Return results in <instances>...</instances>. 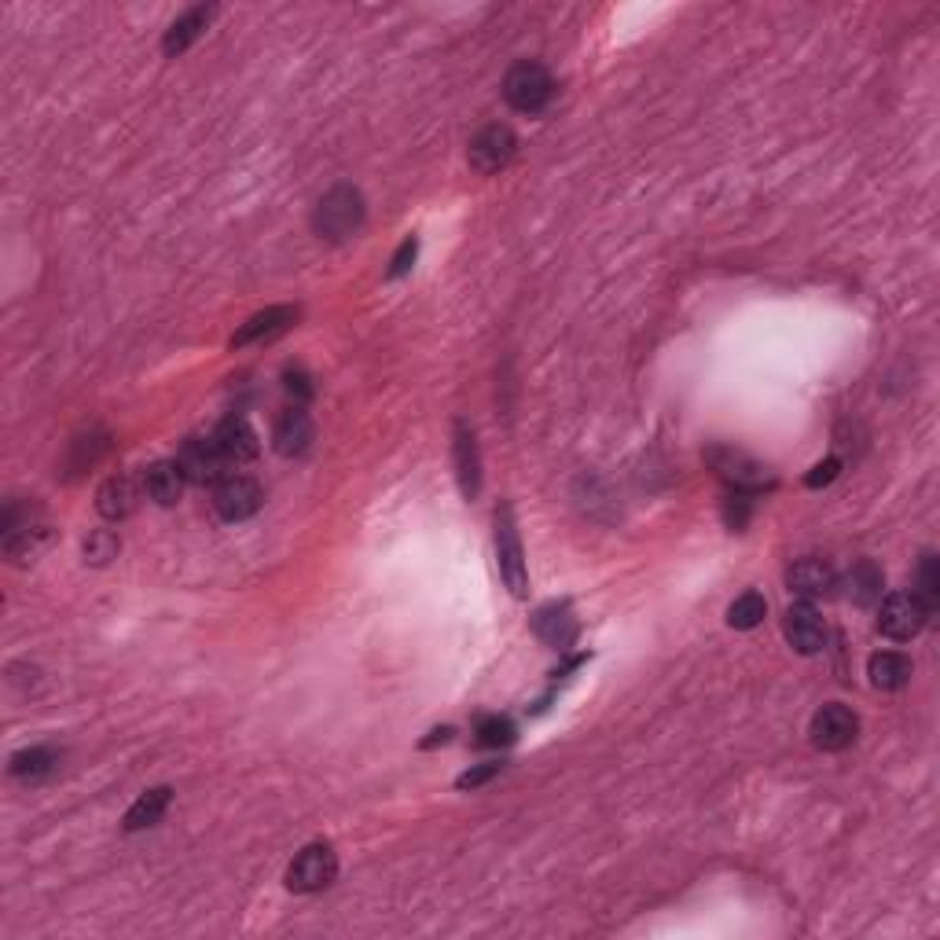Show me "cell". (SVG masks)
<instances>
[{
	"label": "cell",
	"instance_id": "8992f818",
	"mask_svg": "<svg viewBox=\"0 0 940 940\" xmlns=\"http://www.w3.org/2000/svg\"><path fill=\"white\" fill-rule=\"evenodd\" d=\"M856 732H860V721L849 705L831 702L812 716V746L815 750H826V753L845 750L856 742Z\"/></svg>",
	"mask_w": 940,
	"mask_h": 940
},
{
	"label": "cell",
	"instance_id": "cb8c5ba5",
	"mask_svg": "<svg viewBox=\"0 0 940 940\" xmlns=\"http://www.w3.org/2000/svg\"><path fill=\"white\" fill-rule=\"evenodd\" d=\"M845 585H849V599L856 603V606H871V603H878L882 599V588H885V577H882V570H878L874 562H856L849 570V577H845Z\"/></svg>",
	"mask_w": 940,
	"mask_h": 940
},
{
	"label": "cell",
	"instance_id": "7402d4cb",
	"mask_svg": "<svg viewBox=\"0 0 940 940\" xmlns=\"http://www.w3.org/2000/svg\"><path fill=\"white\" fill-rule=\"evenodd\" d=\"M169 801H173L169 786H155V790H147V794H140L136 797V805L126 812V831L133 834V831H147V826H155L166 815Z\"/></svg>",
	"mask_w": 940,
	"mask_h": 940
},
{
	"label": "cell",
	"instance_id": "d6986e66",
	"mask_svg": "<svg viewBox=\"0 0 940 940\" xmlns=\"http://www.w3.org/2000/svg\"><path fill=\"white\" fill-rule=\"evenodd\" d=\"M184 470L177 467V460H158L147 467V474H144V489H147V497H151L155 503H163V507H173L180 500V492H184Z\"/></svg>",
	"mask_w": 940,
	"mask_h": 940
},
{
	"label": "cell",
	"instance_id": "1f68e13d",
	"mask_svg": "<svg viewBox=\"0 0 940 940\" xmlns=\"http://www.w3.org/2000/svg\"><path fill=\"white\" fill-rule=\"evenodd\" d=\"M838 470H841V463H838V460H823L820 467H812V474L805 478V486H809V489H823V486H831V481L838 478Z\"/></svg>",
	"mask_w": 940,
	"mask_h": 940
},
{
	"label": "cell",
	"instance_id": "e0dca14e",
	"mask_svg": "<svg viewBox=\"0 0 940 940\" xmlns=\"http://www.w3.org/2000/svg\"><path fill=\"white\" fill-rule=\"evenodd\" d=\"M272 444H276L280 456H305L309 444H313V423L302 408H291L276 419V430H272Z\"/></svg>",
	"mask_w": 940,
	"mask_h": 940
},
{
	"label": "cell",
	"instance_id": "5b68a950",
	"mask_svg": "<svg viewBox=\"0 0 940 940\" xmlns=\"http://www.w3.org/2000/svg\"><path fill=\"white\" fill-rule=\"evenodd\" d=\"M335 874L339 856L331 852V845H305L287 868V889L291 893H320L335 882Z\"/></svg>",
	"mask_w": 940,
	"mask_h": 940
},
{
	"label": "cell",
	"instance_id": "9a60e30c",
	"mask_svg": "<svg viewBox=\"0 0 940 940\" xmlns=\"http://www.w3.org/2000/svg\"><path fill=\"white\" fill-rule=\"evenodd\" d=\"M294 320H298V309L291 305H276V309H265V313L251 316L246 324L232 335V350H243V345H254L262 339H276L280 331H287Z\"/></svg>",
	"mask_w": 940,
	"mask_h": 940
},
{
	"label": "cell",
	"instance_id": "5bb4252c",
	"mask_svg": "<svg viewBox=\"0 0 940 940\" xmlns=\"http://www.w3.org/2000/svg\"><path fill=\"white\" fill-rule=\"evenodd\" d=\"M834 570L826 566L823 559H797L794 566L786 570V585L794 596L801 599H820V596H831V588H834Z\"/></svg>",
	"mask_w": 940,
	"mask_h": 940
},
{
	"label": "cell",
	"instance_id": "52a82bcc",
	"mask_svg": "<svg viewBox=\"0 0 940 940\" xmlns=\"http://www.w3.org/2000/svg\"><path fill=\"white\" fill-rule=\"evenodd\" d=\"M926 606L908 596V591H897V596H889L882 603V610H878V633L889 636V639H897V643H904V639H914L926 628Z\"/></svg>",
	"mask_w": 940,
	"mask_h": 940
},
{
	"label": "cell",
	"instance_id": "7a4b0ae2",
	"mask_svg": "<svg viewBox=\"0 0 940 940\" xmlns=\"http://www.w3.org/2000/svg\"><path fill=\"white\" fill-rule=\"evenodd\" d=\"M551 96H555V81H551L548 67L526 59V63H515L511 70H507L503 100L515 110H522V115H537V110H544L551 104Z\"/></svg>",
	"mask_w": 940,
	"mask_h": 940
},
{
	"label": "cell",
	"instance_id": "2e32d148",
	"mask_svg": "<svg viewBox=\"0 0 940 940\" xmlns=\"http://www.w3.org/2000/svg\"><path fill=\"white\" fill-rule=\"evenodd\" d=\"M217 16V8L214 4H199V8H192V11H184V16L173 22V27L166 30L163 37V52L166 56H180V52H188V48L199 41V37L206 33V27L214 22Z\"/></svg>",
	"mask_w": 940,
	"mask_h": 940
},
{
	"label": "cell",
	"instance_id": "484cf974",
	"mask_svg": "<svg viewBox=\"0 0 940 940\" xmlns=\"http://www.w3.org/2000/svg\"><path fill=\"white\" fill-rule=\"evenodd\" d=\"M764 614H768V603H764L761 591H746V596H738L732 603V610H727V625L750 633V628H757L764 621Z\"/></svg>",
	"mask_w": 940,
	"mask_h": 940
},
{
	"label": "cell",
	"instance_id": "4316f807",
	"mask_svg": "<svg viewBox=\"0 0 940 940\" xmlns=\"http://www.w3.org/2000/svg\"><path fill=\"white\" fill-rule=\"evenodd\" d=\"M474 735H478V746L500 750V746H511L515 742V724L507 721V716H486V721H478Z\"/></svg>",
	"mask_w": 940,
	"mask_h": 940
},
{
	"label": "cell",
	"instance_id": "4fadbf2b",
	"mask_svg": "<svg viewBox=\"0 0 940 940\" xmlns=\"http://www.w3.org/2000/svg\"><path fill=\"white\" fill-rule=\"evenodd\" d=\"M214 444H217V452H221V460L225 463H251L254 456H257V434H254V427L246 423V419L239 415H232L225 419V423L217 427V434H214Z\"/></svg>",
	"mask_w": 940,
	"mask_h": 940
},
{
	"label": "cell",
	"instance_id": "83f0119b",
	"mask_svg": "<svg viewBox=\"0 0 940 940\" xmlns=\"http://www.w3.org/2000/svg\"><path fill=\"white\" fill-rule=\"evenodd\" d=\"M115 551H118V537L110 533V529H96V533L85 540V559L96 562V566H104L107 559H115Z\"/></svg>",
	"mask_w": 940,
	"mask_h": 940
},
{
	"label": "cell",
	"instance_id": "8fae6325",
	"mask_svg": "<svg viewBox=\"0 0 940 940\" xmlns=\"http://www.w3.org/2000/svg\"><path fill=\"white\" fill-rule=\"evenodd\" d=\"M783 633H786V643L797 654H820L823 643H826V625H823V617L815 614L812 603L790 606L786 617H783Z\"/></svg>",
	"mask_w": 940,
	"mask_h": 940
},
{
	"label": "cell",
	"instance_id": "3957f363",
	"mask_svg": "<svg viewBox=\"0 0 940 940\" xmlns=\"http://www.w3.org/2000/svg\"><path fill=\"white\" fill-rule=\"evenodd\" d=\"M497 566L503 585L511 588V596L522 599L529 588V574H526V555H522V540H518V526L511 507H497Z\"/></svg>",
	"mask_w": 940,
	"mask_h": 940
},
{
	"label": "cell",
	"instance_id": "ffe728a7",
	"mask_svg": "<svg viewBox=\"0 0 940 940\" xmlns=\"http://www.w3.org/2000/svg\"><path fill=\"white\" fill-rule=\"evenodd\" d=\"M533 628H537V636L548 643V647H570L574 636H577V621H574L570 606H559V603H551V606H544V610H537Z\"/></svg>",
	"mask_w": 940,
	"mask_h": 940
},
{
	"label": "cell",
	"instance_id": "d6a6232c",
	"mask_svg": "<svg viewBox=\"0 0 940 940\" xmlns=\"http://www.w3.org/2000/svg\"><path fill=\"white\" fill-rule=\"evenodd\" d=\"M287 393H291V398H298V401L313 398V386H309V379L302 375V371H287Z\"/></svg>",
	"mask_w": 940,
	"mask_h": 940
},
{
	"label": "cell",
	"instance_id": "d4e9b609",
	"mask_svg": "<svg viewBox=\"0 0 940 940\" xmlns=\"http://www.w3.org/2000/svg\"><path fill=\"white\" fill-rule=\"evenodd\" d=\"M914 599L926 606V614H933L940 606V566H937V555L926 551L922 562H919V574H914Z\"/></svg>",
	"mask_w": 940,
	"mask_h": 940
},
{
	"label": "cell",
	"instance_id": "4dcf8cb0",
	"mask_svg": "<svg viewBox=\"0 0 940 940\" xmlns=\"http://www.w3.org/2000/svg\"><path fill=\"white\" fill-rule=\"evenodd\" d=\"M415 254H419V243L415 239H404L401 243V251L393 254V262H390V280H398V276H404L408 268H412V262H415Z\"/></svg>",
	"mask_w": 940,
	"mask_h": 940
},
{
	"label": "cell",
	"instance_id": "7c38bea8",
	"mask_svg": "<svg viewBox=\"0 0 940 940\" xmlns=\"http://www.w3.org/2000/svg\"><path fill=\"white\" fill-rule=\"evenodd\" d=\"M177 467L184 470V478L195 481V486H206V481H221V467H225V460H221L214 441L188 438L180 456H177Z\"/></svg>",
	"mask_w": 940,
	"mask_h": 940
},
{
	"label": "cell",
	"instance_id": "ba28073f",
	"mask_svg": "<svg viewBox=\"0 0 940 940\" xmlns=\"http://www.w3.org/2000/svg\"><path fill=\"white\" fill-rule=\"evenodd\" d=\"M515 151H518V136L507 126H489L470 140L467 158H470V169H478L481 177H492V173H500L511 163Z\"/></svg>",
	"mask_w": 940,
	"mask_h": 940
},
{
	"label": "cell",
	"instance_id": "30bf717a",
	"mask_svg": "<svg viewBox=\"0 0 940 940\" xmlns=\"http://www.w3.org/2000/svg\"><path fill=\"white\" fill-rule=\"evenodd\" d=\"M452 463H456L460 492L467 500H474L481 492V456H478L474 430H470L463 419H456V427H452Z\"/></svg>",
	"mask_w": 940,
	"mask_h": 940
},
{
	"label": "cell",
	"instance_id": "603a6c76",
	"mask_svg": "<svg viewBox=\"0 0 940 940\" xmlns=\"http://www.w3.org/2000/svg\"><path fill=\"white\" fill-rule=\"evenodd\" d=\"M59 768V753L48 750V746H33V750H19L16 757H11L8 772L22 779V783H37V779L52 775Z\"/></svg>",
	"mask_w": 940,
	"mask_h": 940
},
{
	"label": "cell",
	"instance_id": "f546056e",
	"mask_svg": "<svg viewBox=\"0 0 940 940\" xmlns=\"http://www.w3.org/2000/svg\"><path fill=\"white\" fill-rule=\"evenodd\" d=\"M724 518H727V526H732V529L746 526V518H750V500H746V492H732V497H727Z\"/></svg>",
	"mask_w": 940,
	"mask_h": 940
},
{
	"label": "cell",
	"instance_id": "6da1fadb",
	"mask_svg": "<svg viewBox=\"0 0 940 940\" xmlns=\"http://www.w3.org/2000/svg\"><path fill=\"white\" fill-rule=\"evenodd\" d=\"M364 225V195L353 184H335L313 209V228L320 239L342 243Z\"/></svg>",
	"mask_w": 940,
	"mask_h": 940
},
{
	"label": "cell",
	"instance_id": "836d02e7",
	"mask_svg": "<svg viewBox=\"0 0 940 940\" xmlns=\"http://www.w3.org/2000/svg\"><path fill=\"white\" fill-rule=\"evenodd\" d=\"M449 738H452V727H441V732H430V738L423 742V750L438 746V742H449Z\"/></svg>",
	"mask_w": 940,
	"mask_h": 940
},
{
	"label": "cell",
	"instance_id": "277c9868",
	"mask_svg": "<svg viewBox=\"0 0 940 940\" xmlns=\"http://www.w3.org/2000/svg\"><path fill=\"white\" fill-rule=\"evenodd\" d=\"M705 460H709V467L716 470V478L727 481V486H732L735 492H757V489L772 486V481H775L768 467L757 463L746 452L727 449V444H716V449H709Z\"/></svg>",
	"mask_w": 940,
	"mask_h": 940
},
{
	"label": "cell",
	"instance_id": "ac0fdd59",
	"mask_svg": "<svg viewBox=\"0 0 940 940\" xmlns=\"http://www.w3.org/2000/svg\"><path fill=\"white\" fill-rule=\"evenodd\" d=\"M136 500H140V489H136V481L129 474L107 478L100 486V492H96V507H100V515L110 518V522L129 518L136 511Z\"/></svg>",
	"mask_w": 940,
	"mask_h": 940
},
{
	"label": "cell",
	"instance_id": "44dd1931",
	"mask_svg": "<svg viewBox=\"0 0 940 940\" xmlns=\"http://www.w3.org/2000/svg\"><path fill=\"white\" fill-rule=\"evenodd\" d=\"M868 676L878 691H900L911 679V662L897 650H878L868 662Z\"/></svg>",
	"mask_w": 940,
	"mask_h": 940
},
{
	"label": "cell",
	"instance_id": "f1b7e54d",
	"mask_svg": "<svg viewBox=\"0 0 940 940\" xmlns=\"http://www.w3.org/2000/svg\"><path fill=\"white\" fill-rule=\"evenodd\" d=\"M500 768H503V764H478V768H470V772H463L460 779H456V786H460V790H478V786H486L489 779H497Z\"/></svg>",
	"mask_w": 940,
	"mask_h": 940
},
{
	"label": "cell",
	"instance_id": "9c48e42d",
	"mask_svg": "<svg viewBox=\"0 0 940 940\" xmlns=\"http://www.w3.org/2000/svg\"><path fill=\"white\" fill-rule=\"evenodd\" d=\"M262 500H265L262 486H257L254 478H246V474L221 478L217 489H214V507L221 511V518H228V522H243V518L257 515Z\"/></svg>",
	"mask_w": 940,
	"mask_h": 940
}]
</instances>
